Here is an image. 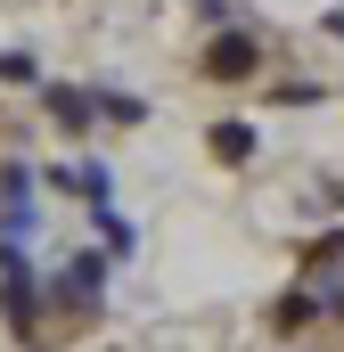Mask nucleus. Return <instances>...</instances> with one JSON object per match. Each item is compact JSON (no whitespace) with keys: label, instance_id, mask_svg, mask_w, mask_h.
<instances>
[{"label":"nucleus","instance_id":"obj_1","mask_svg":"<svg viewBox=\"0 0 344 352\" xmlns=\"http://www.w3.org/2000/svg\"><path fill=\"white\" fill-rule=\"evenodd\" d=\"M107 278H115V263H107L98 246H83V254H66V263L41 278V303H50L58 320H98V303H107Z\"/></svg>","mask_w":344,"mask_h":352},{"label":"nucleus","instance_id":"obj_2","mask_svg":"<svg viewBox=\"0 0 344 352\" xmlns=\"http://www.w3.org/2000/svg\"><path fill=\"white\" fill-rule=\"evenodd\" d=\"M41 270H33V246L25 238H0V320L8 336H41Z\"/></svg>","mask_w":344,"mask_h":352},{"label":"nucleus","instance_id":"obj_3","mask_svg":"<svg viewBox=\"0 0 344 352\" xmlns=\"http://www.w3.org/2000/svg\"><path fill=\"white\" fill-rule=\"evenodd\" d=\"M262 66H270V41H262L255 25H213V41L197 50V74H205V82H222V90L255 82Z\"/></svg>","mask_w":344,"mask_h":352},{"label":"nucleus","instance_id":"obj_4","mask_svg":"<svg viewBox=\"0 0 344 352\" xmlns=\"http://www.w3.org/2000/svg\"><path fill=\"white\" fill-rule=\"evenodd\" d=\"M33 188H41V173H33L25 156L0 164V238H25V246H33V230H41V197H33Z\"/></svg>","mask_w":344,"mask_h":352},{"label":"nucleus","instance_id":"obj_5","mask_svg":"<svg viewBox=\"0 0 344 352\" xmlns=\"http://www.w3.org/2000/svg\"><path fill=\"white\" fill-rule=\"evenodd\" d=\"M41 107H50L58 140H98V107H90L83 82H41Z\"/></svg>","mask_w":344,"mask_h":352},{"label":"nucleus","instance_id":"obj_6","mask_svg":"<svg viewBox=\"0 0 344 352\" xmlns=\"http://www.w3.org/2000/svg\"><path fill=\"white\" fill-rule=\"evenodd\" d=\"M205 148H213V164H230V173H246V164L262 156V131L246 123V115H222V123L205 131Z\"/></svg>","mask_w":344,"mask_h":352},{"label":"nucleus","instance_id":"obj_7","mask_svg":"<svg viewBox=\"0 0 344 352\" xmlns=\"http://www.w3.org/2000/svg\"><path fill=\"white\" fill-rule=\"evenodd\" d=\"M90 230H98V254H107L115 270L140 254V230H131V213H115V205H90Z\"/></svg>","mask_w":344,"mask_h":352},{"label":"nucleus","instance_id":"obj_8","mask_svg":"<svg viewBox=\"0 0 344 352\" xmlns=\"http://www.w3.org/2000/svg\"><path fill=\"white\" fill-rule=\"evenodd\" d=\"M90 107H98V131H140L148 123V98H131L115 82H90Z\"/></svg>","mask_w":344,"mask_h":352},{"label":"nucleus","instance_id":"obj_9","mask_svg":"<svg viewBox=\"0 0 344 352\" xmlns=\"http://www.w3.org/2000/svg\"><path fill=\"white\" fill-rule=\"evenodd\" d=\"M0 82H8V90H33V82H41V58H33V50H0Z\"/></svg>","mask_w":344,"mask_h":352},{"label":"nucleus","instance_id":"obj_10","mask_svg":"<svg viewBox=\"0 0 344 352\" xmlns=\"http://www.w3.org/2000/svg\"><path fill=\"white\" fill-rule=\"evenodd\" d=\"M270 98H279V107H312V98H328V90H320V82H279Z\"/></svg>","mask_w":344,"mask_h":352},{"label":"nucleus","instance_id":"obj_11","mask_svg":"<svg viewBox=\"0 0 344 352\" xmlns=\"http://www.w3.org/2000/svg\"><path fill=\"white\" fill-rule=\"evenodd\" d=\"M328 33H336V41H344V8H328Z\"/></svg>","mask_w":344,"mask_h":352}]
</instances>
